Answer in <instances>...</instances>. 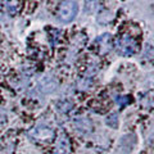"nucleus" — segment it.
<instances>
[{
    "label": "nucleus",
    "instance_id": "1",
    "mask_svg": "<svg viewBox=\"0 0 154 154\" xmlns=\"http://www.w3.org/2000/svg\"><path fill=\"white\" fill-rule=\"evenodd\" d=\"M79 12V4L76 2H62L57 12V17L60 22L68 23L73 21Z\"/></svg>",
    "mask_w": 154,
    "mask_h": 154
},
{
    "label": "nucleus",
    "instance_id": "2",
    "mask_svg": "<svg viewBox=\"0 0 154 154\" xmlns=\"http://www.w3.org/2000/svg\"><path fill=\"white\" fill-rule=\"evenodd\" d=\"M53 130L50 127H46V126H37L35 128H32L31 131H28V136L33 140H49V139L53 137Z\"/></svg>",
    "mask_w": 154,
    "mask_h": 154
},
{
    "label": "nucleus",
    "instance_id": "3",
    "mask_svg": "<svg viewBox=\"0 0 154 154\" xmlns=\"http://www.w3.org/2000/svg\"><path fill=\"white\" fill-rule=\"evenodd\" d=\"M117 49L123 55H131L132 53H135V50H136V44H135L130 37H123L119 40Z\"/></svg>",
    "mask_w": 154,
    "mask_h": 154
},
{
    "label": "nucleus",
    "instance_id": "4",
    "mask_svg": "<svg viewBox=\"0 0 154 154\" xmlns=\"http://www.w3.org/2000/svg\"><path fill=\"white\" fill-rule=\"evenodd\" d=\"M58 88V81L51 76H45L42 77L40 81V89L42 90V93H53Z\"/></svg>",
    "mask_w": 154,
    "mask_h": 154
},
{
    "label": "nucleus",
    "instance_id": "5",
    "mask_svg": "<svg viewBox=\"0 0 154 154\" xmlns=\"http://www.w3.org/2000/svg\"><path fill=\"white\" fill-rule=\"evenodd\" d=\"M63 140H60L57 146V154H67L68 153V140H66L64 137H62Z\"/></svg>",
    "mask_w": 154,
    "mask_h": 154
},
{
    "label": "nucleus",
    "instance_id": "6",
    "mask_svg": "<svg viewBox=\"0 0 154 154\" xmlns=\"http://www.w3.org/2000/svg\"><path fill=\"white\" fill-rule=\"evenodd\" d=\"M107 125L108 126H110V127H113V128H116L118 126V118H117V114H110L109 117L107 118Z\"/></svg>",
    "mask_w": 154,
    "mask_h": 154
},
{
    "label": "nucleus",
    "instance_id": "7",
    "mask_svg": "<svg viewBox=\"0 0 154 154\" xmlns=\"http://www.w3.org/2000/svg\"><path fill=\"white\" fill-rule=\"evenodd\" d=\"M116 100H117V103H119L121 105H123V104H126V103H128V102H130L128 96H121V98H117Z\"/></svg>",
    "mask_w": 154,
    "mask_h": 154
}]
</instances>
